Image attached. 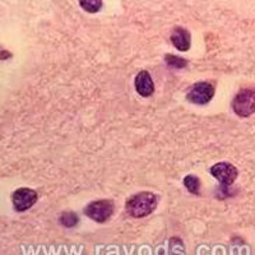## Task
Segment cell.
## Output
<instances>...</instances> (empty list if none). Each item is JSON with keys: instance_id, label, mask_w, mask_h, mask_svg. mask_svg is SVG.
Here are the masks:
<instances>
[{"instance_id": "1", "label": "cell", "mask_w": 255, "mask_h": 255, "mask_svg": "<svg viewBox=\"0 0 255 255\" xmlns=\"http://www.w3.org/2000/svg\"><path fill=\"white\" fill-rule=\"evenodd\" d=\"M158 204V198L156 194L151 191H142L138 194H134L127 200L128 215H130L134 218L147 217L157 208Z\"/></svg>"}, {"instance_id": "2", "label": "cell", "mask_w": 255, "mask_h": 255, "mask_svg": "<svg viewBox=\"0 0 255 255\" xmlns=\"http://www.w3.org/2000/svg\"><path fill=\"white\" fill-rule=\"evenodd\" d=\"M232 110L241 118H248L255 113V90L244 88L232 100Z\"/></svg>"}, {"instance_id": "3", "label": "cell", "mask_w": 255, "mask_h": 255, "mask_svg": "<svg viewBox=\"0 0 255 255\" xmlns=\"http://www.w3.org/2000/svg\"><path fill=\"white\" fill-rule=\"evenodd\" d=\"M114 209H115V207H114V203L111 200H95L84 208V215L95 222L105 223L114 215Z\"/></svg>"}, {"instance_id": "4", "label": "cell", "mask_w": 255, "mask_h": 255, "mask_svg": "<svg viewBox=\"0 0 255 255\" xmlns=\"http://www.w3.org/2000/svg\"><path fill=\"white\" fill-rule=\"evenodd\" d=\"M211 174L220 181L223 189H227L238 179L239 170L232 163L218 162L211 167Z\"/></svg>"}, {"instance_id": "5", "label": "cell", "mask_w": 255, "mask_h": 255, "mask_svg": "<svg viewBox=\"0 0 255 255\" xmlns=\"http://www.w3.org/2000/svg\"><path fill=\"white\" fill-rule=\"evenodd\" d=\"M215 87L209 82H198L189 90L186 99L195 105H206L213 99Z\"/></svg>"}, {"instance_id": "6", "label": "cell", "mask_w": 255, "mask_h": 255, "mask_svg": "<svg viewBox=\"0 0 255 255\" xmlns=\"http://www.w3.org/2000/svg\"><path fill=\"white\" fill-rule=\"evenodd\" d=\"M13 206L17 212H24L37 202V193L29 188H19L12 195Z\"/></svg>"}, {"instance_id": "7", "label": "cell", "mask_w": 255, "mask_h": 255, "mask_svg": "<svg viewBox=\"0 0 255 255\" xmlns=\"http://www.w3.org/2000/svg\"><path fill=\"white\" fill-rule=\"evenodd\" d=\"M135 90L142 97H149L154 92V84L151 74L147 70H142L135 77Z\"/></svg>"}, {"instance_id": "8", "label": "cell", "mask_w": 255, "mask_h": 255, "mask_svg": "<svg viewBox=\"0 0 255 255\" xmlns=\"http://www.w3.org/2000/svg\"><path fill=\"white\" fill-rule=\"evenodd\" d=\"M172 45L176 47L179 51H188L190 49L191 45V37L188 29L183 28V27H176L171 33Z\"/></svg>"}, {"instance_id": "9", "label": "cell", "mask_w": 255, "mask_h": 255, "mask_svg": "<svg viewBox=\"0 0 255 255\" xmlns=\"http://www.w3.org/2000/svg\"><path fill=\"white\" fill-rule=\"evenodd\" d=\"M184 185L188 189L189 193L194 195H199L200 191V180L195 175H188L184 177Z\"/></svg>"}, {"instance_id": "10", "label": "cell", "mask_w": 255, "mask_h": 255, "mask_svg": "<svg viewBox=\"0 0 255 255\" xmlns=\"http://www.w3.org/2000/svg\"><path fill=\"white\" fill-rule=\"evenodd\" d=\"M59 222L64 227L72 229V227L77 226V223L79 222V218L74 212H64V213H61L60 218H59Z\"/></svg>"}, {"instance_id": "11", "label": "cell", "mask_w": 255, "mask_h": 255, "mask_svg": "<svg viewBox=\"0 0 255 255\" xmlns=\"http://www.w3.org/2000/svg\"><path fill=\"white\" fill-rule=\"evenodd\" d=\"M165 61L168 67L175 68V69H183L188 65V61L183 58H179L176 55H172V54H167L165 55Z\"/></svg>"}, {"instance_id": "12", "label": "cell", "mask_w": 255, "mask_h": 255, "mask_svg": "<svg viewBox=\"0 0 255 255\" xmlns=\"http://www.w3.org/2000/svg\"><path fill=\"white\" fill-rule=\"evenodd\" d=\"M79 5L88 13H96L99 12L100 9L102 8V1L101 0H83V1H79Z\"/></svg>"}, {"instance_id": "13", "label": "cell", "mask_w": 255, "mask_h": 255, "mask_svg": "<svg viewBox=\"0 0 255 255\" xmlns=\"http://www.w3.org/2000/svg\"><path fill=\"white\" fill-rule=\"evenodd\" d=\"M10 54H9L8 51H1L0 52V59H1V60H3V59H8V58H10Z\"/></svg>"}]
</instances>
